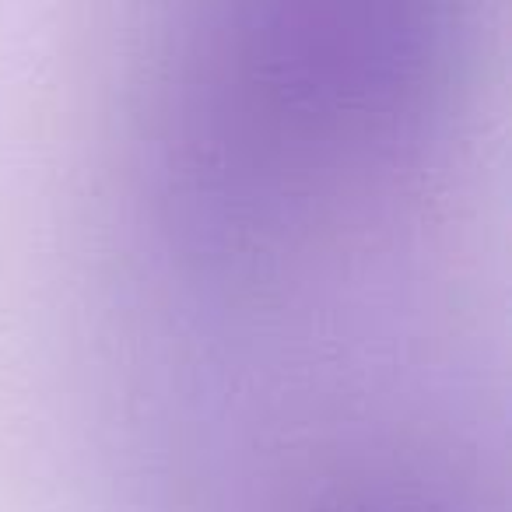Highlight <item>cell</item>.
Returning a JSON list of instances; mask_svg holds the SVG:
<instances>
[{
	"instance_id": "cell-1",
	"label": "cell",
	"mask_w": 512,
	"mask_h": 512,
	"mask_svg": "<svg viewBox=\"0 0 512 512\" xmlns=\"http://www.w3.org/2000/svg\"><path fill=\"white\" fill-rule=\"evenodd\" d=\"M446 0H221L204 211L242 218L271 179L383 148L425 113Z\"/></svg>"
}]
</instances>
